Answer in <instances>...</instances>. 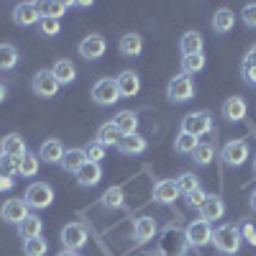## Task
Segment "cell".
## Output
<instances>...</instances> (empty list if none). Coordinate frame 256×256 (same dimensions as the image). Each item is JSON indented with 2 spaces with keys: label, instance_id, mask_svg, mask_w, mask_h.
Returning a JSON list of instances; mask_svg holds the SVG:
<instances>
[{
  "label": "cell",
  "instance_id": "30bf717a",
  "mask_svg": "<svg viewBox=\"0 0 256 256\" xmlns=\"http://www.w3.org/2000/svg\"><path fill=\"white\" fill-rule=\"evenodd\" d=\"M220 156H223V162H226L228 166H244L246 159L251 156V148H248V144L241 141V138H238V141H228V144L223 146Z\"/></svg>",
  "mask_w": 256,
  "mask_h": 256
},
{
  "label": "cell",
  "instance_id": "d4e9b609",
  "mask_svg": "<svg viewBox=\"0 0 256 256\" xmlns=\"http://www.w3.org/2000/svg\"><path fill=\"white\" fill-rule=\"evenodd\" d=\"M41 230H44V220L38 216H28L24 223L18 226V238L20 241H31V238H38Z\"/></svg>",
  "mask_w": 256,
  "mask_h": 256
},
{
  "label": "cell",
  "instance_id": "ba28073f",
  "mask_svg": "<svg viewBox=\"0 0 256 256\" xmlns=\"http://www.w3.org/2000/svg\"><path fill=\"white\" fill-rule=\"evenodd\" d=\"M192 95H195L192 77H187V74L172 77V82H169V88H166V98L172 102H187V100H192Z\"/></svg>",
  "mask_w": 256,
  "mask_h": 256
},
{
  "label": "cell",
  "instance_id": "f1b7e54d",
  "mask_svg": "<svg viewBox=\"0 0 256 256\" xmlns=\"http://www.w3.org/2000/svg\"><path fill=\"white\" fill-rule=\"evenodd\" d=\"M52 74L56 77L59 84H72V82L77 80V70H74V64H72L70 59H59V62L54 64Z\"/></svg>",
  "mask_w": 256,
  "mask_h": 256
},
{
  "label": "cell",
  "instance_id": "74e56055",
  "mask_svg": "<svg viewBox=\"0 0 256 256\" xmlns=\"http://www.w3.org/2000/svg\"><path fill=\"white\" fill-rule=\"evenodd\" d=\"M102 208H108V210L123 208V190H120V187H110V190L102 195Z\"/></svg>",
  "mask_w": 256,
  "mask_h": 256
},
{
  "label": "cell",
  "instance_id": "f6af8a7d",
  "mask_svg": "<svg viewBox=\"0 0 256 256\" xmlns=\"http://www.w3.org/2000/svg\"><path fill=\"white\" fill-rule=\"evenodd\" d=\"M241 238H244L246 244L256 246V228H254L251 223H244V226H241Z\"/></svg>",
  "mask_w": 256,
  "mask_h": 256
},
{
  "label": "cell",
  "instance_id": "7a4b0ae2",
  "mask_svg": "<svg viewBox=\"0 0 256 256\" xmlns=\"http://www.w3.org/2000/svg\"><path fill=\"white\" fill-rule=\"evenodd\" d=\"M190 248V241H187V233L177 226H169L164 233H162V241H159V254L162 256H184Z\"/></svg>",
  "mask_w": 256,
  "mask_h": 256
},
{
  "label": "cell",
  "instance_id": "836d02e7",
  "mask_svg": "<svg viewBox=\"0 0 256 256\" xmlns=\"http://www.w3.org/2000/svg\"><path fill=\"white\" fill-rule=\"evenodd\" d=\"M70 3H62V0H52V3H38V10H41V18H56L62 20V16L67 13Z\"/></svg>",
  "mask_w": 256,
  "mask_h": 256
},
{
  "label": "cell",
  "instance_id": "9a60e30c",
  "mask_svg": "<svg viewBox=\"0 0 256 256\" xmlns=\"http://www.w3.org/2000/svg\"><path fill=\"white\" fill-rule=\"evenodd\" d=\"M0 154H3V156H10V159H20L24 154H28L26 138L20 136V134H8L3 141H0Z\"/></svg>",
  "mask_w": 256,
  "mask_h": 256
},
{
  "label": "cell",
  "instance_id": "4316f807",
  "mask_svg": "<svg viewBox=\"0 0 256 256\" xmlns=\"http://www.w3.org/2000/svg\"><path fill=\"white\" fill-rule=\"evenodd\" d=\"M74 177H77V182H80L82 187H95V184L102 180V169H100V164L88 162V164H84Z\"/></svg>",
  "mask_w": 256,
  "mask_h": 256
},
{
  "label": "cell",
  "instance_id": "c3c4849f",
  "mask_svg": "<svg viewBox=\"0 0 256 256\" xmlns=\"http://www.w3.org/2000/svg\"><path fill=\"white\" fill-rule=\"evenodd\" d=\"M6 95H8V90H6V84H3V82H0V102H3V100H6Z\"/></svg>",
  "mask_w": 256,
  "mask_h": 256
},
{
  "label": "cell",
  "instance_id": "cb8c5ba5",
  "mask_svg": "<svg viewBox=\"0 0 256 256\" xmlns=\"http://www.w3.org/2000/svg\"><path fill=\"white\" fill-rule=\"evenodd\" d=\"M146 138L141 136V134H134V136H123L120 138V144H118V148H120V154H126V156H138V154H144L146 152Z\"/></svg>",
  "mask_w": 256,
  "mask_h": 256
},
{
  "label": "cell",
  "instance_id": "7bdbcfd3",
  "mask_svg": "<svg viewBox=\"0 0 256 256\" xmlns=\"http://www.w3.org/2000/svg\"><path fill=\"white\" fill-rule=\"evenodd\" d=\"M241 74H244V80H246L248 84H254V88H256V62L244 59V64H241Z\"/></svg>",
  "mask_w": 256,
  "mask_h": 256
},
{
  "label": "cell",
  "instance_id": "2e32d148",
  "mask_svg": "<svg viewBox=\"0 0 256 256\" xmlns=\"http://www.w3.org/2000/svg\"><path fill=\"white\" fill-rule=\"evenodd\" d=\"M116 84H118L120 98H134V95H138V90H141V77H138L134 70H126V72H120V74L116 77Z\"/></svg>",
  "mask_w": 256,
  "mask_h": 256
},
{
  "label": "cell",
  "instance_id": "d6a6232c",
  "mask_svg": "<svg viewBox=\"0 0 256 256\" xmlns=\"http://www.w3.org/2000/svg\"><path fill=\"white\" fill-rule=\"evenodd\" d=\"M200 146V138H195V136H190V134H184V131H180V136L174 138V152L177 154H195V148Z\"/></svg>",
  "mask_w": 256,
  "mask_h": 256
},
{
  "label": "cell",
  "instance_id": "44dd1931",
  "mask_svg": "<svg viewBox=\"0 0 256 256\" xmlns=\"http://www.w3.org/2000/svg\"><path fill=\"white\" fill-rule=\"evenodd\" d=\"M202 46H205V41H202V34L200 31H187L180 41V52H182V59L184 56H195V54H202Z\"/></svg>",
  "mask_w": 256,
  "mask_h": 256
},
{
  "label": "cell",
  "instance_id": "7dc6e473",
  "mask_svg": "<svg viewBox=\"0 0 256 256\" xmlns=\"http://www.w3.org/2000/svg\"><path fill=\"white\" fill-rule=\"evenodd\" d=\"M13 187V180H8V177H0V192H8Z\"/></svg>",
  "mask_w": 256,
  "mask_h": 256
},
{
  "label": "cell",
  "instance_id": "d590c367",
  "mask_svg": "<svg viewBox=\"0 0 256 256\" xmlns=\"http://www.w3.org/2000/svg\"><path fill=\"white\" fill-rule=\"evenodd\" d=\"M205 70V54H195V56H184L182 59V74L192 77Z\"/></svg>",
  "mask_w": 256,
  "mask_h": 256
},
{
  "label": "cell",
  "instance_id": "ee69618b",
  "mask_svg": "<svg viewBox=\"0 0 256 256\" xmlns=\"http://www.w3.org/2000/svg\"><path fill=\"white\" fill-rule=\"evenodd\" d=\"M241 20L248 26V28H254L256 31V3H248V6H244V10H241Z\"/></svg>",
  "mask_w": 256,
  "mask_h": 256
},
{
  "label": "cell",
  "instance_id": "7c38bea8",
  "mask_svg": "<svg viewBox=\"0 0 256 256\" xmlns=\"http://www.w3.org/2000/svg\"><path fill=\"white\" fill-rule=\"evenodd\" d=\"M28 216L31 212H28L26 200H6L3 208H0V218H3L6 223H13V226H20Z\"/></svg>",
  "mask_w": 256,
  "mask_h": 256
},
{
  "label": "cell",
  "instance_id": "5b68a950",
  "mask_svg": "<svg viewBox=\"0 0 256 256\" xmlns=\"http://www.w3.org/2000/svg\"><path fill=\"white\" fill-rule=\"evenodd\" d=\"M184 233H187V241L192 248H205L212 244V223H208V220H200V218L192 220L184 228Z\"/></svg>",
  "mask_w": 256,
  "mask_h": 256
},
{
  "label": "cell",
  "instance_id": "4dcf8cb0",
  "mask_svg": "<svg viewBox=\"0 0 256 256\" xmlns=\"http://www.w3.org/2000/svg\"><path fill=\"white\" fill-rule=\"evenodd\" d=\"M38 166H41V159L28 152V154H24V156L18 159V174L26 177V180H31V177L38 174Z\"/></svg>",
  "mask_w": 256,
  "mask_h": 256
},
{
  "label": "cell",
  "instance_id": "ffe728a7",
  "mask_svg": "<svg viewBox=\"0 0 256 256\" xmlns=\"http://www.w3.org/2000/svg\"><path fill=\"white\" fill-rule=\"evenodd\" d=\"M156 233H159V226H156L154 218H148V216H144V218H138V220L134 223V238H136L138 244L154 241Z\"/></svg>",
  "mask_w": 256,
  "mask_h": 256
},
{
  "label": "cell",
  "instance_id": "f546056e",
  "mask_svg": "<svg viewBox=\"0 0 256 256\" xmlns=\"http://www.w3.org/2000/svg\"><path fill=\"white\" fill-rule=\"evenodd\" d=\"M120 138H123L120 131L116 128V123L110 120V123H102V126H100V131H98V138H95V141H100L105 148H108V146H118Z\"/></svg>",
  "mask_w": 256,
  "mask_h": 256
},
{
  "label": "cell",
  "instance_id": "e575fe53",
  "mask_svg": "<svg viewBox=\"0 0 256 256\" xmlns=\"http://www.w3.org/2000/svg\"><path fill=\"white\" fill-rule=\"evenodd\" d=\"M177 190H180V195H192L195 190H200V180L192 174V172H184V174H180L177 180Z\"/></svg>",
  "mask_w": 256,
  "mask_h": 256
},
{
  "label": "cell",
  "instance_id": "8d00e7d4",
  "mask_svg": "<svg viewBox=\"0 0 256 256\" xmlns=\"http://www.w3.org/2000/svg\"><path fill=\"white\" fill-rule=\"evenodd\" d=\"M192 159H195L198 166H208L212 159H216V146L212 144H200L195 148V154H192Z\"/></svg>",
  "mask_w": 256,
  "mask_h": 256
},
{
  "label": "cell",
  "instance_id": "f35d334b",
  "mask_svg": "<svg viewBox=\"0 0 256 256\" xmlns=\"http://www.w3.org/2000/svg\"><path fill=\"white\" fill-rule=\"evenodd\" d=\"M46 251H49V244L41 236L31 238V241H24V254L26 256H46Z\"/></svg>",
  "mask_w": 256,
  "mask_h": 256
},
{
  "label": "cell",
  "instance_id": "3957f363",
  "mask_svg": "<svg viewBox=\"0 0 256 256\" xmlns=\"http://www.w3.org/2000/svg\"><path fill=\"white\" fill-rule=\"evenodd\" d=\"M24 200L31 210H46L54 202V190L46 182H34V184H28Z\"/></svg>",
  "mask_w": 256,
  "mask_h": 256
},
{
  "label": "cell",
  "instance_id": "603a6c76",
  "mask_svg": "<svg viewBox=\"0 0 256 256\" xmlns=\"http://www.w3.org/2000/svg\"><path fill=\"white\" fill-rule=\"evenodd\" d=\"M116 128L120 131V136H134L138 134V116L134 110H120L116 118H113Z\"/></svg>",
  "mask_w": 256,
  "mask_h": 256
},
{
  "label": "cell",
  "instance_id": "8fae6325",
  "mask_svg": "<svg viewBox=\"0 0 256 256\" xmlns=\"http://www.w3.org/2000/svg\"><path fill=\"white\" fill-rule=\"evenodd\" d=\"M105 52H108V41H105L100 34H92V36H84L80 41V56L88 59V62H95L100 59Z\"/></svg>",
  "mask_w": 256,
  "mask_h": 256
},
{
  "label": "cell",
  "instance_id": "816d5d0a",
  "mask_svg": "<svg viewBox=\"0 0 256 256\" xmlns=\"http://www.w3.org/2000/svg\"><path fill=\"white\" fill-rule=\"evenodd\" d=\"M254 174H256V156H254Z\"/></svg>",
  "mask_w": 256,
  "mask_h": 256
},
{
  "label": "cell",
  "instance_id": "4fadbf2b",
  "mask_svg": "<svg viewBox=\"0 0 256 256\" xmlns=\"http://www.w3.org/2000/svg\"><path fill=\"white\" fill-rule=\"evenodd\" d=\"M13 20L16 26L20 28H31L41 20V10H38V3H18L13 8Z\"/></svg>",
  "mask_w": 256,
  "mask_h": 256
},
{
  "label": "cell",
  "instance_id": "52a82bcc",
  "mask_svg": "<svg viewBox=\"0 0 256 256\" xmlns=\"http://www.w3.org/2000/svg\"><path fill=\"white\" fill-rule=\"evenodd\" d=\"M62 244H64V251H82L84 246H88V228H84L82 223H70L64 226L62 230Z\"/></svg>",
  "mask_w": 256,
  "mask_h": 256
},
{
  "label": "cell",
  "instance_id": "8992f818",
  "mask_svg": "<svg viewBox=\"0 0 256 256\" xmlns=\"http://www.w3.org/2000/svg\"><path fill=\"white\" fill-rule=\"evenodd\" d=\"M92 100L100 105V108H108V105L118 102V100H120V92H118L116 80H110V77L98 80V82L92 84Z\"/></svg>",
  "mask_w": 256,
  "mask_h": 256
},
{
  "label": "cell",
  "instance_id": "277c9868",
  "mask_svg": "<svg viewBox=\"0 0 256 256\" xmlns=\"http://www.w3.org/2000/svg\"><path fill=\"white\" fill-rule=\"evenodd\" d=\"M182 131L190 134V136H195V138L208 136V134L212 131V116H210L208 110H198V113L184 116V118H182Z\"/></svg>",
  "mask_w": 256,
  "mask_h": 256
},
{
  "label": "cell",
  "instance_id": "484cf974",
  "mask_svg": "<svg viewBox=\"0 0 256 256\" xmlns=\"http://www.w3.org/2000/svg\"><path fill=\"white\" fill-rule=\"evenodd\" d=\"M233 26H236V13L230 8L216 10V16H212V28H216V34H230Z\"/></svg>",
  "mask_w": 256,
  "mask_h": 256
},
{
  "label": "cell",
  "instance_id": "d6986e66",
  "mask_svg": "<svg viewBox=\"0 0 256 256\" xmlns=\"http://www.w3.org/2000/svg\"><path fill=\"white\" fill-rule=\"evenodd\" d=\"M177 198H180L177 182H172V180H162V182L154 184V202H159V205H172Z\"/></svg>",
  "mask_w": 256,
  "mask_h": 256
},
{
  "label": "cell",
  "instance_id": "9c48e42d",
  "mask_svg": "<svg viewBox=\"0 0 256 256\" xmlns=\"http://www.w3.org/2000/svg\"><path fill=\"white\" fill-rule=\"evenodd\" d=\"M59 88H62V84L56 82V77L52 74V70L36 72V77H34V82H31V90H34L36 98H54V95L59 92Z\"/></svg>",
  "mask_w": 256,
  "mask_h": 256
},
{
  "label": "cell",
  "instance_id": "f907efd6",
  "mask_svg": "<svg viewBox=\"0 0 256 256\" xmlns=\"http://www.w3.org/2000/svg\"><path fill=\"white\" fill-rule=\"evenodd\" d=\"M59 256H80V254H77V251H62Z\"/></svg>",
  "mask_w": 256,
  "mask_h": 256
},
{
  "label": "cell",
  "instance_id": "b9f144b4",
  "mask_svg": "<svg viewBox=\"0 0 256 256\" xmlns=\"http://www.w3.org/2000/svg\"><path fill=\"white\" fill-rule=\"evenodd\" d=\"M16 174H18V159H10V156L0 154V177L13 180Z\"/></svg>",
  "mask_w": 256,
  "mask_h": 256
},
{
  "label": "cell",
  "instance_id": "1f68e13d",
  "mask_svg": "<svg viewBox=\"0 0 256 256\" xmlns=\"http://www.w3.org/2000/svg\"><path fill=\"white\" fill-rule=\"evenodd\" d=\"M18 59H20V54H18V49L13 44H0V70L3 72L13 70L18 64Z\"/></svg>",
  "mask_w": 256,
  "mask_h": 256
},
{
  "label": "cell",
  "instance_id": "5bb4252c",
  "mask_svg": "<svg viewBox=\"0 0 256 256\" xmlns=\"http://www.w3.org/2000/svg\"><path fill=\"white\" fill-rule=\"evenodd\" d=\"M198 212H200V220H208V223L220 220V218L226 216V202H223L218 195H208L205 202L198 208Z\"/></svg>",
  "mask_w": 256,
  "mask_h": 256
},
{
  "label": "cell",
  "instance_id": "ac0fdd59",
  "mask_svg": "<svg viewBox=\"0 0 256 256\" xmlns=\"http://www.w3.org/2000/svg\"><path fill=\"white\" fill-rule=\"evenodd\" d=\"M64 152H67V148L62 146L59 138H49V141L41 144V148H38V159H41V162H46V164H62Z\"/></svg>",
  "mask_w": 256,
  "mask_h": 256
},
{
  "label": "cell",
  "instance_id": "ab89813d",
  "mask_svg": "<svg viewBox=\"0 0 256 256\" xmlns=\"http://www.w3.org/2000/svg\"><path fill=\"white\" fill-rule=\"evenodd\" d=\"M84 156H88V162H92V164H100L105 159V146L100 141H90L88 146H84Z\"/></svg>",
  "mask_w": 256,
  "mask_h": 256
},
{
  "label": "cell",
  "instance_id": "6da1fadb",
  "mask_svg": "<svg viewBox=\"0 0 256 256\" xmlns=\"http://www.w3.org/2000/svg\"><path fill=\"white\" fill-rule=\"evenodd\" d=\"M212 246H216L223 256H236V254L241 251V246H244L241 228L230 226V223L216 228V230H212Z\"/></svg>",
  "mask_w": 256,
  "mask_h": 256
},
{
  "label": "cell",
  "instance_id": "60d3db41",
  "mask_svg": "<svg viewBox=\"0 0 256 256\" xmlns=\"http://www.w3.org/2000/svg\"><path fill=\"white\" fill-rule=\"evenodd\" d=\"M38 31H41V36H56L62 31V20H56V18H41L38 20Z\"/></svg>",
  "mask_w": 256,
  "mask_h": 256
},
{
  "label": "cell",
  "instance_id": "7402d4cb",
  "mask_svg": "<svg viewBox=\"0 0 256 256\" xmlns=\"http://www.w3.org/2000/svg\"><path fill=\"white\" fill-rule=\"evenodd\" d=\"M84 164H88L84 148H67V152H64V159H62V169H64V172L77 174Z\"/></svg>",
  "mask_w": 256,
  "mask_h": 256
},
{
  "label": "cell",
  "instance_id": "83f0119b",
  "mask_svg": "<svg viewBox=\"0 0 256 256\" xmlns=\"http://www.w3.org/2000/svg\"><path fill=\"white\" fill-rule=\"evenodd\" d=\"M118 49H120V54L123 56H138L141 52H144V38L138 36V34H126V36H120V44H118Z\"/></svg>",
  "mask_w": 256,
  "mask_h": 256
},
{
  "label": "cell",
  "instance_id": "e0dca14e",
  "mask_svg": "<svg viewBox=\"0 0 256 256\" xmlns=\"http://www.w3.org/2000/svg\"><path fill=\"white\" fill-rule=\"evenodd\" d=\"M220 113H223V118L230 120V123H241V120L246 118V113H248V105H246L244 98H228V100L223 102Z\"/></svg>",
  "mask_w": 256,
  "mask_h": 256
},
{
  "label": "cell",
  "instance_id": "bcb514c9",
  "mask_svg": "<svg viewBox=\"0 0 256 256\" xmlns=\"http://www.w3.org/2000/svg\"><path fill=\"white\" fill-rule=\"evenodd\" d=\"M205 198H208V192L200 187V190H195V192H192V195H187V202H190L192 208H200V205L205 202Z\"/></svg>",
  "mask_w": 256,
  "mask_h": 256
},
{
  "label": "cell",
  "instance_id": "681fc988",
  "mask_svg": "<svg viewBox=\"0 0 256 256\" xmlns=\"http://www.w3.org/2000/svg\"><path fill=\"white\" fill-rule=\"evenodd\" d=\"M251 210H256V190L251 192Z\"/></svg>",
  "mask_w": 256,
  "mask_h": 256
}]
</instances>
